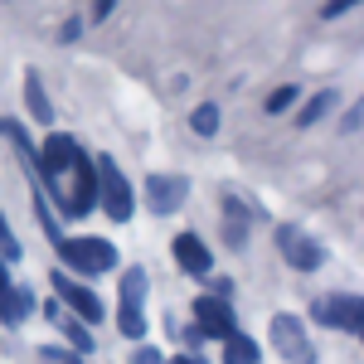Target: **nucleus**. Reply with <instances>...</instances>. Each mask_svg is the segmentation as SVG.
<instances>
[{
  "label": "nucleus",
  "mask_w": 364,
  "mask_h": 364,
  "mask_svg": "<svg viewBox=\"0 0 364 364\" xmlns=\"http://www.w3.org/2000/svg\"><path fill=\"white\" fill-rule=\"evenodd\" d=\"M185 199H190V180H185V175H151V180H146V204H151V214H175Z\"/></svg>",
  "instance_id": "obj_5"
},
{
  "label": "nucleus",
  "mask_w": 364,
  "mask_h": 364,
  "mask_svg": "<svg viewBox=\"0 0 364 364\" xmlns=\"http://www.w3.org/2000/svg\"><path fill=\"white\" fill-rule=\"evenodd\" d=\"M224 209H228V214H224V238H228V248H243V243H248V209H243L238 199H228Z\"/></svg>",
  "instance_id": "obj_13"
},
{
  "label": "nucleus",
  "mask_w": 364,
  "mask_h": 364,
  "mask_svg": "<svg viewBox=\"0 0 364 364\" xmlns=\"http://www.w3.org/2000/svg\"><path fill=\"white\" fill-rule=\"evenodd\" d=\"M78 161V141L73 136H63V132H54V136L44 141V156H39V170L54 180V175H63V170Z\"/></svg>",
  "instance_id": "obj_8"
},
{
  "label": "nucleus",
  "mask_w": 364,
  "mask_h": 364,
  "mask_svg": "<svg viewBox=\"0 0 364 364\" xmlns=\"http://www.w3.org/2000/svg\"><path fill=\"white\" fill-rule=\"evenodd\" d=\"M25 102H29V112L39 117V122H49V117H54V107H49V97H44V87H39L34 73L25 78Z\"/></svg>",
  "instance_id": "obj_16"
},
{
  "label": "nucleus",
  "mask_w": 364,
  "mask_h": 364,
  "mask_svg": "<svg viewBox=\"0 0 364 364\" xmlns=\"http://www.w3.org/2000/svg\"><path fill=\"white\" fill-rule=\"evenodd\" d=\"M141 296H146V272H141V267H132V272L122 277V311L141 316Z\"/></svg>",
  "instance_id": "obj_15"
},
{
  "label": "nucleus",
  "mask_w": 364,
  "mask_h": 364,
  "mask_svg": "<svg viewBox=\"0 0 364 364\" xmlns=\"http://www.w3.org/2000/svg\"><path fill=\"white\" fill-rule=\"evenodd\" d=\"M350 5H355V0H331V5H326V20H336V15H345Z\"/></svg>",
  "instance_id": "obj_22"
},
{
  "label": "nucleus",
  "mask_w": 364,
  "mask_h": 364,
  "mask_svg": "<svg viewBox=\"0 0 364 364\" xmlns=\"http://www.w3.org/2000/svg\"><path fill=\"white\" fill-rule=\"evenodd\" d=\"M175 262H180L185 272H209L214 257H209V248L199 243L195 233H180V238H175Z\"/></svg>",
  "instance_id": "obj_11"
},
{
  "label": "nucleus",
  "mask_w": 364,
  "mask_h": 364,
  "mask_svg": "<svg viewBox=\"0 0 364 364\" xmlns=\"http://www.w3.org/2000/svg\"><path fill=\"white\" fill-rule=\"evenodd\" d=\"M195 132L199 136H214V132H219V107H214V102L195 107Z\"/></svg>",
  "instance_id": "obj_18"
},
{
  "label": "nucleus",
  "mask_w": 364,
  "mask_h": 364,
  "mask_svg": "<svg viewBox=\"0 0 364 364\" xmlns=\"http://www.w3.org/2000/svg\"><path fill=\"white\" fill-rule=\"evenodd\" d=\"M291 97H296V87H277V92L267 97V112H287V107H291Z\"/></svg>",
  "instance_id": "obj_20"
},
{
  "label": "nucleus",
  "mask_w": 364,
  "mask_h": 364,
  "mask_svg": "<svg viewBox=\"0 0 364 364\" xmlns=\"http://www.w3.org/2000/svg\"><path fill=\"white\" fill-rule=\"evenodd\" d=\"M132 364H166V360H161L156 350H136V360H132Z\"/></svg>",
  "instance_id": "obj_23"
},
{
  "label": "nucleus",
  "mask_w": 364,
  "mask_h": 364,
  "mask_svg": "<svg viewBox=\"0 0 364 364\" xmlns=\"http://www.w3.org/2000/svg\"><path fill=\"white\" fill-rule=\"evenodd\" d=\"M5 287H10V272H5V262H0V291H5Z\"/></svg>",
  "instance_id": "obj_26"
},
{
  "label": "nucleus",
  "mask_w": 364,
  "mask_h": 364,
  "mask_svg": "<svg viewBox=\"0 0 364 364\" xmlns=\"http://www.w3.org/2000/svg\"><path fill=\"white\" fill-rule=\"evenodd\" d=\"M44 360H49V364H73V360H63L58 350H44Z\"/></svg>",
  "instance_id": "obj_24"
},
{
  "label": "nucleus",
  "mask_w": 364,
  "mask_h": 364,
  "mask_svg": "<svg viewBox=\"0 0 364 364\" xmlns=\"http://www.w3.org/2000/svg\"><path fill=\"white\" fill-rule=\"evenodd\" d=\"M316 321L331 326V331H345V336H360V296H355V291L326 296V301L316 306Z\"/></svg>",
  "instance_id": "obj_4"
},
{
  "label": "nucleus",
  "mask_w": 364,
  "mask_h": 364,
  "mask_svg": "<svg viewBox=\"0 0 364 364\" xmlns=\"http://www.w3.org/2000/svg\"><path fill=\"white\" fill-rule=\"evenodd\" d=\"M195 321H199V336H219L224 340L233 331V306L224 296H199L195 301Z\"/></svg>",
  "instance_id": "obj_7"
},
{
  "label": "nucleus",
  "mask_w": 364,
  "mask_h": 364,
  "mask_svg": "<svg viewBox=\"0 0 364 364\" xmlns=\"http://www.w3.org/2000/svg\"><path fill=\"white\" fill-rule=\"evenodd\" d=\"M170 364H204L199 355H180V360H170Z\"/></svg>",
  "instance_id": "obj_25"
},
{
  "label": "nucleus",
  "mask_w": 364,
  "mask_h": 364,
  "mask_svg": "<svg viewBox=\"0 0 364 364\" xmlns=\"http://www.w3.org/2000/svg\"><path fill=\"white\" fill-rule=\"evenodd\" d=\"M29 311H34V296H29L25 287H5V291H0V321H5V326L25 321Z\"/></svg>",
  "instance_id": "obj_12"
},
{
  "label": "nucleus",
  "mask_w": 364,
  "mask_h": 364,
  "mask_svg": "<svg viewBox=\"0 0 364 364\" xmlns=\"http://www.w3.org/2000/svg\"><path fill=\"white\" fill-rule=\"evenodd\" d=\"M224 364H257V340H248L243 331L224 336Z\"/></svg>",
  "instance_id": "obj_14"
},
{
  "label": "nucleus",
  "mask_w": 364,
  "mask_h": 364,
  "mask_svg": "<svg viewBox=\"0 0 364 364\" xmlns=\"http://www.w3.org/2000/svg\"><path fill=\"white\" fill-rule=\"evenodd\" d=\"M58 252H63V262H68L73 272H87V277L107 272L117 262V248L102 243V238H73V243H58Z\"/></svg>",
  "instance_id": "obj_2"
},
{
  "label": "nucleus",
  "mask_w": 364,
  "mask_h": 364,
  "mask_svg": "<svg viewBox=\"0 0 364 364\" xmlns=\"http://www.w3.org/2000/svg\"><path fill=\"white\" fill-rule=\"evenodd\" d=\"M54 287H58V296H63V306H73L83 321H102V301H97L87 287H73L68 272H54Z\"/></svg>",
  "instance_id": "obj_9"
},
{
  "label": "nucleus",
  "mask_w": 364,
  "mask_h": 364,
  "mask_svg": "<svg viewBox=\"0 0 364 364\" xmlns=\"http://www.w3.org/2000/svg\"><path fill=\"white\" fill-rule=\"evenodd\" d=\"M63 331H68V340H73V350H92V336H87L83 326H73V321H68Z\"/></svg>",
  "instance_id": "obj_21"
},
{
  "label": "nucleus",
  "mask_w": 364,
  "mask_h": 364,
  "mask_svg": "<svg viewBox=\"0 0 364 364\" xmlns=\"http://www.w3.org/2000/svg\"><path fill=\"white\" fill-rule=\"evenodd\" d=\"M97 199H102V214H112L117 224H127L132 219V185H127V175L112 166V156H97Z\"/></svg>",
  "instance_id": "obj_1"
},
{
  "label": "nucleus",
  "mask_w": 364,
  "mask_h": 364,
  "mask_svg": "<svg viewBox=\"0 0 364 364\" xmlns=\"http://www.w3.org/2000/svg\"><path fill=\"white\" fill-rule=\"evenodd\" d=\"M282 248H287V262H291V267H301V272L321 267V257H326V252L316 248L306 233H296V228H282Z\"/></svg>",
  "instance_id": "obj_10"
},
{
  "label": "nucleus",
  "mask_w": 364,
  "mask_h": 364,
  "mask_svg": "<svg viewBox=\"0 0 364 364\" xmlns=\"http://www.w3.org/2000/svg\"><path fill=\"white\" fill-rule=\"evenodd\" d=\"M331 107H336V92H316V97H311L306 107L296 112V122H301V127H311V122H321V117L331 112Z\"/></svg>",
  "instance_id": "obj_17"
},
{
  "label": "nucleus",
  "mask_w": 364,
  "mask_h": 364,
  "mask_svg": "<svg viewBox=\"0 0 364 364\" xmlns=\"http://www.w3.org/2000/svg\"><path fill=\"white\" fill-rule=\"evenodd\" d=\"M0 257H5V262L20 257V243H15V233H10V224H5V214H0Z\"/></svg>",
  "instance_id": "obj_19"
},
{
  "label": "nucleus",
  "mask_w": 364,
  "mask_h": 364,
  "mask_svg": "<svg viewBox=\"0 0 364 364\" xmlns=\"http://www.w3.org/2000/svg\"><path fill=\"white\" fill-rule=\"evenodd\" d=\"M68 170H73V190L63 195V209H68V214H92V204H97V170L87 166L83 156Z\"/></svg>",
  "instance_id": "obj_6"
},
{
  "label": "nucleus",
  "mask_w": 364,
  "mask_h": 364,
  "mask_svg": "<svg viewBox=\"0 0 364 364\" xmlns=\"http://www.w3.org/2000/svg\"><path fill=\"white\" fill-rule=\"evenodd\" d=\"M272 345H277L291 364L316 360V350H311V340H306V326H301L296 316H277V321H272Z\"/></svg>",
  "instance_id": "obj_3"
}]
</instances>
